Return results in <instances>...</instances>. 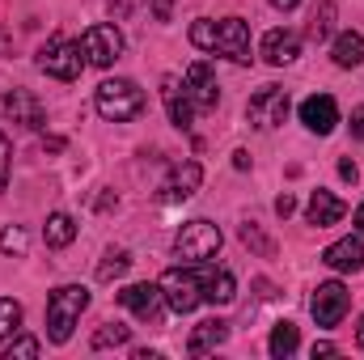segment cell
Returning a JSON list of instances; mask_svg holds the SVG:
<instances>
[{"instance_id":"cell-1","label":"cell","mask_w":364,"mask_h":360,"mask_svg":"<svg viewBox=\"0 0 364 360\" xmlns=\"http://www.w3.org/2000/svg\"><path fill=\"white\" fill-rule=\"evenodd\" d=\"M85 305H90V288H81V284L55 288V292L47 297V339H51V344H68L77 318L85 314Z\"/></svg>"},{"instance_id":"cell-2","label":"cell","mask_w":364,"mask_h":360,"mask_svg":"<svg viewBox=\"0 0 364 360\" xmlns=\"http://www.w3.org/2000/svg\"><path fill=\"white\" fill-rule=\"evenodd\" d=\"M93 106H97L102 119L127 123V119H136V115L144 110V90H140L136 81H127V77H114V81H102V85H97Z\"/></svg>"},{"instance_id":"cell-3","label":"cell","mask_w":364,"mask_h":360,"mask_svg":"<svg viewBox=\"0 0 364 360\" xmlns=\"http://www.w3.org/2000/svg\"><path fill=\"white\" fill-rule=\"evenodd\" d=\"M38 68H43L47 77H55V81H77V77H81V68H85L81 43H73V38L55 34V38H51V43H43V51H38Z\"/></svg>"},{"instance_id":"cell-4","label":"cell","mask_w":364,"mask_h":360,"mask_svg":"<svg viewBox=\"0 0 364 360\" xmlns=\"http://www.w3.org/2000/svg\"><path fill=\"white\" fill-rule=\"evenodd\" d=\"M220 229L212 225V221H186L178 229V238H174V250H178V259L186 263H208L216 250H220Z\"/></svg>"},{"instance_id":"cell-5","label":"cell","mask_w":364,"mask_h":360,"mask_svg":"<svg viewBox=\"0 0 364 360\" xmlns=\"http://www.w3.org/2000/svg\"><path fill=\"white\" fill-rule=\"evenodd\" d=\"M161 297L174 314H191L203 301V275L195 268H170L161 275Z\"/></svg>"},{"instance_id":"cell-6","label":"cell","mask_w":364,"mask_h":360,"mask_svg":"<svg viewBox=\"0 0 364 360\" xmlns=\"http://www.w3.org/2000/svg\"><path fill=\"white\" fill-rule=\"evenodd\" d=\"M81 55H85V64H93V68H110V64L123 55V34H119V26H110V21L90 26V30L81 34Z\"/></svg>"},{"instance_id":"cell-7","label":"cell","mask_w":364,"mask_h":360,"mask_svg":"<svg viewBox=\"0 0 364 360\" xmlns=\"http://www.w3.org/2000/svg\"><path fill=\"white\" fill-rule=\"evenodd\" d=\"M288 110H292V102H288V90H279V85H263V90L246 102V119H250V127H259V132L279 127V123L288 119Z\"/></svg>"},{"instance_id":"cell-8","label":"cell","mask_w":364,"mask_h":360,"mask_svg":"<svg viewBox=\"0 0 364 360\" xmlns=\"http://www.w3.org/2000/svg\"><path fill=\"white\" fill-rule=\"evenodd\" d=\"M348 305H352V297H348V288H343L339 280L318 284V288H314V297H309V314H314V322H318V327H339V322H343V314H348Z\"/></svg>"},{"instance_id":"cell-9","label":"cell","mask_w":364,"mask_h":360,"mask_svg":"<svg viewBox=\"0 0 364 360\" xmlns=\"http://www.w3.org/2000/svg\"><path fill=\"white\" fill-rule=\"evenodd\" d=\"M216 55H229L233 64H250V30L242 17H225L216 21Z\"/></svg>"},{"instance_id":"cell-10","label":"cell","mask_w":364,"mask_h":360,"mask_svg":"<svg viewBox=\"0 0 364 360\" xmlns=\"http://www.w3.org/2000/svg\"><path fill=\"white\" fill-rule=\"evenodd\" d=\"M182 81H186V93H191L195 110H216L220 90H216V77H212V64H208V60H195Z\"/></svg>"},{"instance_id":"cell-11","label":"cell","mask_w":364,"mask_h":360,"mask_svg":"<svg viewBox=\"0 0 364 360\" xmlns=\"http://www.w3.org/2000/svg\"><path fill=\"white\" fill-rule=\"evenodd\" d=\"M301 123H305L314 136H331L335 123H339V106H335V97H331V93H314V97H305V102H301Z\"/></svg>"},{"instance_id":"cell-12","label":"cell","mask_w":364,"mask_h":360,"mask_svg":"<svg viewBox=\"0 0 364 360\" xmlns=\"http://www.w3.org/2000/svg\"><path fill=\"white\" fill-rule=\"evenodd\" d=\"M0 110L17 123V127H43V119H47V110H43V102L34 97L30 90H13L0 97Z\"/></svg>"},{"instance_id":"cell-13","label":"cell","mask_w":364,"mask_h":360,"mask_svg":"<svg viewBox=\"0 0 364 360\" xmlns=\"http://www.w3.org/2000/svg\"><path fill=\"white\" fill-rule=\"evenodd\" d=\"M161 97H166L170 123L186 132V127L195 123V102H191V93H186V81H178V77H161Z\"/></svg>"},{"instance_id":"cell-14","label":"cell","mask_w":364,"mask_h":360,"mask_svg":"<svg viewBox=\"0 0 364 360\" xmlns=\"http://www.w3.org/2000/svg\"><path fill=\"white\" fill-rule=\"evenodd\" d=\"M161 301H166V297H161V284H127V288L119 292V305H123V309H132V314H136V318H144V322H149V318H157Z\"/></svg>"},{"instance_id":"cell-15","label":"cell","mask_w":364,"mask_h":360,"mask_svg":"<svg viewBox=\"0 0 364 360\" xmlns=\"http://www.w3.org/2000/svg\"><path fill=\"white\" fill-rule=\"evenodd\" d=\"M259 55H263L267 64H275V68L292 64V60L301 55V34H292V30H267V34H263Z\"/></svg>"},{"instance_id":"cell-16","label":"cell","mask_w":364,"mask_h":360,"mask_svg":"<svg viewBox=\"0 0 364 360\" xmlns=\"http://www.w3.org/2000/svg\"><path fill=\"white\" fill-rule=\"evenodd\" d=\"M199 182H203V170H199V162H182V166H174V174L166 179V186H161V199H166V203L191 199V195L199 191Z\"/></svg>"},{"instance_id":"cell-17","label":"cell","mask_w":364,"mask_h":360,"mask_svg":"<svg viewBox=\"0 0 364 360\" xmlns=\"http://www.w3.org/2000/svg\"><path fill=\"white\" fill-rule=\"evenodd\" d=\"M305 216H309V225L326 229V225H339V221L348 216V203H343V199H335L331 191H314V195H309V208H305Z\"/></svg>"},{"instance_id":"cell-18","label":"cell","mask_w":364,"mask_h":360,"mask_svg":"<svg viewBox=\"0 0 364 360\" xmlns=\"http://www.w3.org/2000/svg\"><path fill=\"white\" fill-rule=\"evenodd\" d=\"M225 339H229V322H220V318H208V322H199V327L191 331V339H186V352H191V356H208V352H216Z\"/></svg>"},{"instance_id":"cell-19","label":"cell","mask_w":364,"mask_h":360,"mask_svg":"<svg viewBox=\"0 0 364 360\" xmlns=\"http://www.w3.org/2000/svg\"><path fill=\"white\" fill-rule=\"evenodd\" d=\"M322 263H326L331 271H360L364 268V242L360 238H343V242L326 246Z\"/></svg>"},{"instance_id":"cell-20","label":"cell","mask_w":364,"mask_h":360,"mask_svg":"<svg viewBox=\"0 0 364 360\" xmlns=\"http://www.w3.org/2000/svg\"><path fill=\"white\" fill-rule=\"evenodd\" d=\"M73 238H77V221H73L68 212H51L47 225H43V242H47L51 250H64Z\"/></svg>"},{"instance_id":"cell-21","label":"cell","mask_w":364,"mask_h":360,"mask_svg":"<svg viewBox=\"0 0 364 360\" xmlns=\"http://www.w3.org/2000/svg\"><path fill=\"white\" fill-rule=\"evenodd\" d=\"M233 297H237V280H233L229 271H208V275H203V301L229 305Z\"/></svg>"},{"instance_id":"cell-22","label":"cell","mask_w":364,"mask_h":360,"mask_svg":"<svg viewBox=\"0 0 364 360\" xmlns=\"http://www.w3.org/2000/svg\"><path fill=\"white\" fill-rule=\"evenodd\" d=\"M335 64L339 68H360L364 64V34L348 30V34L335 38Z\"/></svg>"},{"instance_id":"cell-23","label":"cell","mask_w":364,"mask_h":360,"mask_svg":"<svg viewBox=\"0 0 364 360\" xmlns=\"http://www.w3.org/2000/svg\"><path fill=\"white\" fill-rule=\"evenodd\" d=\"M267 348H272L275 360H288L296 348H301V335H296V327H292V322H275L272 344H267Z\"/></svg>"},{"instance_id":"cell-24","label":"cell","mask_w":364,"mask_h":360,"mask_svg":"<svg viewBox=\"0 0 364 360\" xmlns=\"http://www.w3.org/2000/svg\"><path fill=\"white\" fill-rule=\"evenodd\" d=\"M127 268H132V255H127V250H106L102 263H97V280L110 284V280H119Z\"/></svg>"},{"instance_id":"cell-25","label":"cell","mask_w":364,"mask_h":360,"mask_svg":"<svg viewBox=\"0 0 364 360\" xmlns=\"http://www.w3.org/2000/svg\"><path fill=\"white\" fill-rule=\"evenodd\" d=\"M331 26H335V4H331V0H322V4L314 9V17H309V38H314V43H322V38L331 34Z\"/></svg>"},{"instance_id":"cell-26","label":"cell","mask_w":364,"mask_h":360,"mask_svg":"<svg viewBox=\"0 0 364 360\" xmlns=\"http://www.w3.org/2000/svg\"><path fill=\"white\" fill-rule=\"evenodd\" d=\"M17 327H21V305H17L13 297H0V344H4Z\"/></svg>"},{"instance_id":"cell-27","label":"cell","mask_w":364,"mask_h":360,"mask_svg":"<svg viewBox=\"0 0 364 360\" xmlns=\"http://www.w3.org/2000/svg\"><path fill=\"white\" fill-rule=\"evenodd\" d=\"M127 339H132V327H119V322H114V327H102V331L93 335V348H97V352H102V348H123Z\"/></svg>"},{"instance_id":"cell-28","label":"cell","mask_w":364,"mask_h":360,"mask_svg":"<svg viewBox=\"0 0 364 360\" xmlns=\"http://www.w3.org/2000/svg\"><path fill=\"white\" fill-rule=\"evenodd\" d=\"M242 242H246V246H250V250H259V255H263V259H272V255H275L272 238H263V229H259V225H255V221H246V225H242Z\"/></svg>"},{"instance_id":"cell-29","label":"cell","mask_w":364,"mask_h":360,"mask_svg":"<svg viewBox=\"0 0 364 360\" xmlns=\"http://www.w3.org/2000/svg\"><path fill=\"white\" fill-rule=\"evenodd\" d=\"M191 43H195L199 51H212V47H216V21L199 17V21L191 26Z\"/></svg>"},{"instance_id":"cell-30","label":"cell","mask_w":364,"mask_h":360,"mask_svg":"<svg viewBox=\"0 0 364 360\" xmlns=\"http://www.w3.org/2000/svg\"><path fill=\"white\" fill-rule=\"evenodd\" d=\"M0 250H4V255H26V229H21V225L0 229Z\"/></svg>"},{"instance_id":"cell-31","label":"cell","mask_w":364,"mask_h":360,"mask_svg":"<svg viewBox=\"0 0 364 360\" xmlns=\"http://www.w3.org/2000/svg\"><path fill=\"white\" fill-rule=\"evenodd\" d=\"M38 352H43V344H38L34 335H17V339L4 348V356H9V360H13V356H38Z\"/></svg>"},{"instance_id":"cell-32","label":"cell","mask_w":364,"mask_h":360,"mask_svg":"<svg viewBox=\"0 0 364 360\" xmlns=\"http://www.w3.org/2000/svg\"><path fill=\"white\" fill-rule=\"evenodd\" d=\"M9 186V140H4V132H0V191Z\"/></svg>"},{"instance_id":"cell-33","label":"cell","mask_w":364,"mask_h":360,"mask_svg":"<svg viewBox=\"0 0 364 360\" xmlns=\"http://www.w3.org/2000/svg\"><path fill=\"white\" fill-rule=\"evenodd\" d=\"M149 4H153V17L157 21H170L174 17V0H149Z\"/></svg>"},{"instance_id":"cell-34","label":"cell","mask_w":364,"mask_h":360,"mask_svg":"<svg viewBox=\"0 0 364 360\" xmlns=\"http://www.w3.org/2000/svg\"><path fill=\"white\" fill-rule=\"evenodd\" d=\"M275 212H279V216H292V212H296V199H292V195L284 191V195L275 199Z\"/></svg>"},{"instance_id":"cell-35","label":"cell","mask_w":364,"mask_h":360,"mask_svg":"<svg viewBox=\"0 0 364 360\" xmlns=\"http://www.w3.org/2000/svg\"><path fill=\"white\" fill-rule=\"evenodd\" d=\"M106 9H110V17H127L132 13V0H106Z\"/></svg>"},{"instance_id":"cell-36","label":"cell","mask_w":364,"mask_h":360,"mask_svg":"<svg viewBox=\"0 0 364 360\" xmlns=\"http://www.w3.org/2000/svg\"><path fill=\"white\" fill-rule=\"evenodd\" d=\"M352 136H356V140H364V106H356V110H352Z\"/></svg>"},{"instance_id":"cell-37","label":"cell","mask_w":364,"mask_h":360,"mask_svg":"<svg viewBox=\"0 0 364 360\" xmlns=\"http://www.w3.org/2000/svg\"><path fill=\"white\" fill-rule=\"evenodd\" d=\"M339 179H343V182H356V162H352V157H343V162H339Z\"/></svg>"},{"instance_id":"cell-38","label":"cell","mask_w":364,"mask_h":360,"mask_svg":"<svg viewBox=\"0 0 364 360\" xmlns=\"http://www.w3.org/2000/svg\"><path fill=\"white\" fill-rule=\"evenodd\" d=\"M335 352H339V348H335V344H326V339H322V344H314V360H318V356H335Z\"/></svg>"},{"instance_id":"cell-39","label":"cell","mask_w":364,"mask_h":360,"mask_svg":"<svg viewBox=\"0 0 364 360\" xmlns=\"http://www.w3.org/2000/svg\"><path fill=\"white\" fill-rule=\"evenodd\" d=\"M233 166H237V170H250V153H246V149H237V153H233Z\"/></svg>"},{"instance_id":"cell-40","label":"cell","mask_w":364,"mask_h":360,"mask_svg":"<svg viewBox=\"0 0 364 360\" xmlns=\"http://www.w3.org/2000/svg\"><path fill=\"white\" fill-rule=\"evenodd\" d=\"M275 9H279V13H292V9H296V4H301V0H272Z\"/></svg>"},{"instance_id":"cell-41","label":"cell","mask_w":364,"mask_h":360,"mask_svg":"<svg viewBox=\"0 0 364 360\" xmlns=\"http://www.w3.org/2000/svg\"><path fill=\"white\" fill-rule=\"evenodd\" d=\"M9 51H13V38H9V34L0 30V55H9Z\"/></svg>"},{"instance_id":"cell-42","label":"cell","mask_w":364,"mask_h":360,"mask_svg":"<svg viewBox=\"0 0 364 360\" xmlns=\"http://www.w3.org/2000/svg\"><path fill=\"white\" fill-rule=\"evenodd\" d=\"M356 233H364V203L356 208Z\"/></svg>"},{"instance_id":"cell-43","label":"cell","mask_w":364,"mask_h":360,"mask_svg":"<svg viewBox=\"0 0 364 360\" xmlns=\"http://www.w3.org/2000/svg\"><path fill=\"white\" fill-rule=\"evenodd\" d=\"M356 344L364 348V318H360V327H356Z\"/></svg>"}]
</instances>
